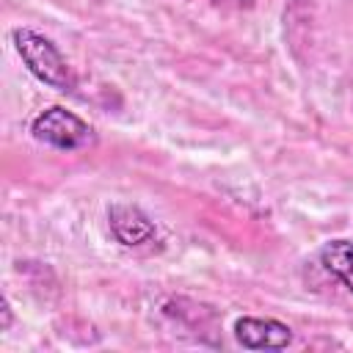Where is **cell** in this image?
I'll return each mask as SVG.
<instances>
[{
  "mask_svg": "<svg viewBox=\"0 0 353 353\" xmlns=\"http://www.w3.org/2000/svg\"><path fill=\"white\" fill-rule=\"evenodd\" d=\"M108 226L121 245H143L157 234L152 218L141 207L124 204V201H116L108 207Z\"/></svg>",
  "mask_w": 353,
  "mask_h": 353,
  "instance_id": "4",
  "label": "cell"
},
{
  "mask_svg": "<svg viewBox=\"0 0 353 353\" xmlns=\"http://www.w3.org/2000/svg\"><path fill=\"white\" fill-rule=\"evenodd\" d=\"M8 325H11V306H8V298H3V331H8Z\"/></svg>",
  "mask_w": 353,
  "mask_h": 353,
  "instance_id": "6",
  "label": "cell"
},
{
  "mask_svg": "<svg viewBox=\"0 0 353 353\" xmlns=\"http://www.w3.org/2000/svg\"><path fill=\"white\" fill-rule=\"evenodd\" d=\"M11 41H14L17 55L22 58V63L39 83H44L55 91L74 88V83H77L74 72H72L69 61L63 58V52L52 44V39H47L44 33H39L33 28H14Z\"/></svg>",
  "mask_w": 353,
  "mask_h": 353,
  "instance_id": "1",
  "label": "cell"
},
{
  "mask_svg": "<svg viewBox=\"0 0 353 353\" xmlns=\"http://www.w3.org/2000/svg\"><path fill=\"white\" fill-rule=\"evenodd\" d=\"M30 132L36 141L61 149V152H77L94 143V130L88 121H83L77 113L52 105L47 110H41L33 121H30Z\"/></svg>",
  "mask_w": 353,
  "mask_h": 353,
  "instance_id": "2",
  "label": "cell"
},
{
  "mask_svg": "<svg viewBox=\"0 0 353 353\" xmlns=\"http://www.w3.org/2000/svg\"><path fill=\"white\" fill-rule=\"evenodd\" d=\"M215 3H223V0H215ZM232 3H254V0H232Z\"/></svg>",
  "mask_w": 353,
  "mask_h": 353,
  "instance_id": "7",
  "label": "cell"
},
{
  "mask_svg": "<svg viewBox=\"0 0 353 353\" xmlns=\"http://www.w3.org/2000/svg\"><path fill=\"white\" fill-rule=\"evenodd\" d=\"M320 265L353 292V240H328L317 251Z\"/></svg>",
  "mask_w": 353,
  "mask_h": 353,
  "instance_id": "5",
  "label": "cell"
},
{
  "mask_svg": "<svg viewBox=\"0 0 353 353\" xmlns=\"http://www.w3.org/2000/svg\"><path fill=\"white\" fill-rule=\"evenodd\" d=\"M234 339L245 350H284L292 342V328L273 317H237Z\"/></svg>",
  "mask_w": 353,
  "mask_h": 353,
  "instance_id": "3",
  "label": "cell"
}]
</instances>
